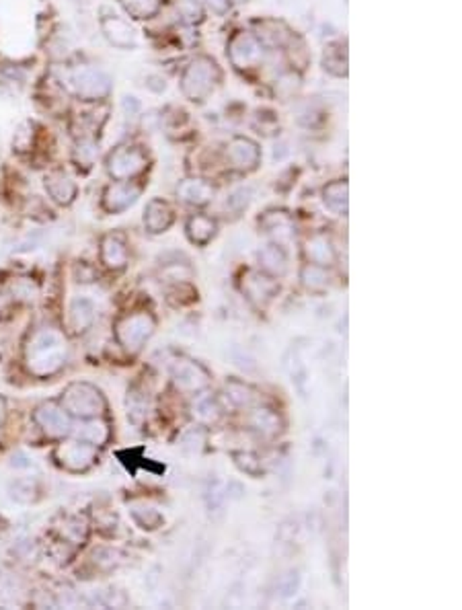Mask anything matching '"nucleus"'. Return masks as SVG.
Returning a JSON list of instances; mask_svg holds the SVG:
<instances>
[{"mask_svg": "<svg viewBox=\"0 0 462 610\" xmlns=\"http://www.w3.org/2000/svg\"><path fill=\"white\" fill-rule=\"evenodd\" d=\"M4 305H6V296H4V294L0 292V310L4 308Z\"/></svg>", "mask_w": 462, "mask_h": 610, "instance_id": "nucleus-47", "label": "nucleus"}, {"mask_svg": "<svg viewBox=\"0 0 462 610\" xmlns=\"http://www.w3.org/2000/svg\"><path fill=\"white\" fill-rule=\"evenodd\" d=\"M173 224V210L162 200H153L144 210V227L153 234H160Z\"/></svg>", "mask_w": 462, "mask_h": 610, "instance_id": "nucleus-22", "label": "nucleus"}, {"mask_svg": "<svg viewBox=\"0 0 462 610\" xmlns=\"http://www.w3.org/2000/svg\"><path fill=\"white\" fill-rule=\"evenodd\" d=\"M44 185H46L48 196H50L56 203H60V205L72 203L78 193L77 183L72 181V177H70L66 171H62V169L50 171V173L44 177Z\"/></svg>", "mask_w": 462, "mask_h": 610, "instance_id": "nucleus-16", "label": "nucleus"}, {"mask_svg": "<svg viewBox=\"0 0 462 610\" xmlns=\"http://www.w3.org/2000/svg\"><path fill=\"white\" fill-rule=\"evenodd\" d=\"M8 493L19 504H31V502L37 500L39 487L33 479H17V481L8 485Z\"/></svg>", "mask_w": 462, "mask_h": 610, "instance_id": "nucleus-33", "label": "nucleus"}, {"mask_svg": "<svg viewBox=\"0 0 462 610\" xmlns=\"http://www.w3.org/2000/svg\"><path fill=\"white\" fill-rule=\"evenodd\" d=\"M134 19H150L158 13L160 0H120Z\"/></svg>", "mask_w": 462, "mask_h": 610, "instance_id": "nucleus-35", "label": "nucleus"}, {"mask_svg": "<svg viewBox=\"0 0 462 610\" xmlns=\"http://www.w3.org/2000/svg\"><path fill=\"white\" fill-rule=\"evenodd\" d=\"M220 80V70L212 58L200 56L195 58L183 72L181 91L189 101H204L214 91L216 82Z\"/></svg>", "mask_w": 462, "mask_h": 610, "instance_id": "nucleus-3", "label": "nucleus"}, {"mask_svg": "<svg viewBox=\"0 0 462 610\" xmlns=\"http://www.w3.org/2000/svg\"><path fill=\"white\" fill-rule=\"evenodd\" d=\"M179 13L187 21H200L202 19V11H200L198 0H179Z\"/></svg>", "mask_w": 462, "mask_h": 610, "instance_id": "nucleus-44", "label": "nucleus"}, {"mask_svg": "<svg viewBox=\"0 0 462 610\" xmlns=\"http://www.w3.org/2000/svg\"><path fill=\"white\" fill-rule=\"evenodd\" d=\"M232 2H247V0H232Z\"/></svg>", "mask_w": 462, "mask_h": 610, "instance_id": "nucleus-48", "label": "nucleus"}, {"mask_svg": "<svg viewBox=\"0 0 462 610\" xmlns=\"http://www.w3.org/2000/svg\"><path fill=\"white\" fill-rule=\"evenodd\" d=\"M224 393L232 407H238V409H249L259 401V393L251 384L243 381H229L224 384Z\"/></svg>", "mask_w": 462, "mask_h": 610, "instance_id": "nucleus-27", "label": "nucleus"}, {"mask_svg": "<svg viewBox=\"0 0 462 610\" xmlns=\"http://www.w3.org/2000/svg\"><path fill=\"white\" fill-rule=\"evenodd\" d=\"M259 158H261V151L251 138L236 136L226 146V160L234 171H243V173L253 171L259 165Z\"/></svg>", "mask_w": 462, "mask_h": 610, "instance_id": "nucleus-12", "label": "nucleus"}, {"mask_svg": "<svg viewBox=\"0 0 462 610\" xmlns=\"http://www.w3.org/2000/svg\"><path fill=\"white\" fill-rule=\"evenodd\" d=\"M229 58H231L232 66H236L238 70H251L263 62L265 46L253 33L240 31L232 37L231 44H229Z\"/></svg>", "mask_w": 462, "mask_h": 610, "instance_id": "nucleus-7", "label": "nucleus"}, {"mask_svg": "<svg viewBox=\"0 0 462 610\" xmlns=\"http://www.w3.org/2000/svg\"><path fill=\"white\" fill-rule=\"evenodd\" d=\"M126 407H128L129 419L134 424H142L148 415V395L144 390H140L138 386L129 388Z\"/></svg>", "mask_w": 462, "mask_h": 610, "instance_id": "nucleus-32", "label": "nucleus"}, {"mask_svg": "<svg viewBox=\"0 0 462 610\" xmlns=\"http://www.w3.org/2000/svg\"><path fill=\"white\" fill-rule=\"evenodd\" d=\"M140 193H142L140 185L129 183V181H115V183L107 185L105 191H103V208L109 214L124 212V210H128V208H131L134 203L138 202Z\"/></svg>", "mask_w": 462, "mask_h": 610, "instance_id": "nucleus-11", "label": "nucleus"}, {"mask_svg": "<svg viewBox=\"0 0 462 610\" xmlns=\"http://www.w3.org/2000/svg\"><path fill=\"white\" fill-rule=\"evenodd\" d=\"M95 323V305L89 298H77L68 308V327L72 333H82Z\"/></svg>", "mask_w": 462, "mask_h": 610, "instance_id": "nucleus-24", "label": "nucleus"}, {"mask_svg": "<svg viewBox=\"0 0 462 610\" xmlns=\"http://www.w3.org/2000/svg\"><path fill=\"white\" fill-rule=\"evenodd\" d=\"M347 181H333L323 189V202L325 205L339 216L347 214V205H349V198H347Z\"/></svg>", "mask_w": 462, "mask_h": 610, "instance_id": "nucleus-28", "label": "nucleus"}, {"mask_svg": "<svg viewBox=\"0 0 462 610\" xmlns=\"http://www.w3.org/2000/svg\"><path fill=\"white\" fill-rule=\"evenodd\" d=\"M200 2L205 4L207 8H212V13H218V15L226 13V8H229V0H200Z\"/></svg>", "mask_w": 462, "mask_h": 610, "instance_id": "nucleus-46", "label": "nucleus"}, {"mask_svg": "<svg viewBox=\"0 0 462 610\" xmlns=\"http://www.w3.org/2000/svg\"><path fill=\"white\" fill-rule=\"evenodd\" d=\"M89 534V522L84 516H68L60 522L58 536L66 545H82Z\"/></svg>", "mask_w": 462, "mask_h": 610, "instance_id": "nucleus-26", "label": "nucleus"}, {"mask_svg": "<svg viewBox=\"0 0 462 610\" xmlns=\"http://www.w3.org/2000/svg\"><path fill=\"white\" fill-rule=\"evenodd\" d=\"M33 142H35V124L33 122H23L15 132L13 146H15L17 153H29Z\"/></svg>", "mask_w": 462, "mask_h": 610, "instance_id": "nucleus-37", "label": "nucleus"}, {"mask_svg": "<svg viewBox=\"0 0 462 610\" xmlns=\"http://www.w3.org/2000/svg\"><path fill=\"white\" fill-rule=\"evenodd\" d=\"M304 257L308 263L329 267L331 263H335V247L331 239L327 234H312L304 243Z\"/></svg>", "mask_w": 462, "mask_h": 610, "instance_id": "nucleus-19", "label": "nucleus"}, {"mask_svg": "<svg viewBox=\"0 0 462 610\" xmlns=\"http://www.w3.org/2000/svg\"><path fill=\"white\" fill-rule=\"evenodd\" d=\"M66 362V339L60 331L37 329L25 345V366L33 376L56 374Z\"/></svg>", "mask_w": 462, "mask_h": 610, "instance_id": "nucleus-1", "label": "nucleus"}, {"mask_svg": "<svg viewBox=\"0 0 462 610\" xmlns=\"http://www.w3.org/2000/svg\"><path fill=\"white\" fill-rule=\"evenodd\" d=\"M232 458H234L236 466L243 473H247L249 477H255L257 479V477L263 475V464H261L259 457L253 455V452H232Z\"/></svg>", "mask_w": 462, "mask_h": 610, "instance_id": "nucleus-36", "label": "nucleus"}, {"mask_svg": "<svg viewBox=\"0 0 462 610\" xmlns=\"http://www.w3.org/2000/svg\"><path fill=\"white\" fill-rule=\"evenodd\" d=\"M101 261L109 269H122L128 263V245L122 234H107L101 241Z\"/></svg>", "mask_w": 462, "mask_h": 610, "instance_id": "nucleus-18", "label": "nucleus"}, {"mask_svg": "<svg viewBox=\"0 0 462 610\" xmlns=\"http://www.w3.org/2000/svg\"><path fill=\"white\" fill-rule=\"evenodd\" d=\"M129 511H131L134 520L140 524V528H144V530H154V528H158V526L162 524V514L154 508V506L146 504V502H136V504H131Z\"/></svg>", "mask_w": 462, "mask_h": 610, "instance_id": "nucleus-30", "label": "nucleus"}, {"mask_svg": "<svg viewBox=\"0 0 462 610\" xmlns=\"http://www.w3.org/2000/svg\"><path fill=\"white\" fill-rule=\"evenodd\" d=\"M171 379L183 393H200L210 384V372L195 360L175 357L171 364Z\"/></svg>", "mask_w": 462, "mask_h": 610, "instance_id": "nucleus-8", "label": "nucleus"}, {"mask_svg": "<svg viewBox=\"0 0 462 610\" xmlns=\"http://www.w3.org/2000/svg\"><path fill=\"white\" fill-rule=\"evenodd\" d=\"M177 198L189 205H205L214 198V187L204 179H185L177 187Z\"/></svg>", "mask_w": 462, "mask_h": 610, "instance_id": "nucleus-20", "label": "nucleus"}, {"mask_svg": "<svg viewBox=\"0 0 462 610\" xmlns=\"http://www.w3.org/2000/svg\"><path fill=\"white\" fill-rule=\"evenodd\" d=\"M249 202H251V189H249V187H247V189L240 187V189H236L234 193H231L226 205L231 208L232 212H240V210H245V208L249 205Z\"/></svg>", "mask_w": 462, "mask_h": 610, "instance_id": "nucleus-43", "label": "nucleus"}, {"mask_svg": "<svg viewBox=\"0 0 462 610\" xmlns=\"http://www.w3.org/2000/svg\"><path fill=\"white\" fill-rule=\"evenodd\" d=\"M148 167V156L138 146H120L107 158V173L115 181H129L144 173Z\"/></svg>", "mask_w": 462, "mask_h": 610, "instance_id": "nucleus-6", "label": "nucleus"}, {"mask_svg": "<svg viewBox=\"0 0 462 610\" xmlns=\"http://www.w3.org/2000/svg\"><path fill=\"white\" fill-rule=\"evenodd\" d=\"M191 415H193V419H195L198 424L212 426V424H216V421L220 419L222 407H220L216 397H212V395L205 393V395H198L195 401L191 403Z\"/></svg>", "mask_w": 462, "mask_h": 610, "instance_id": "nucleus-25", "label": "nucleus"}, {"mask_svg": "<svg viewBox=\"0 0 462 610\" xmlns=\"http://www.w3.org/2000/svg\"><path fill=\"white\" fill-rule=\"evenodd\" d=\"M33 419L44 430V433L50 436V438H64V436L72 432V421H70L68 411L60 403H53V401L41 403L37 407L35 413H33Z\"/></svg>", "mask_w": 462, "mask_h": 610, "instance_id": "nucleus-10", "label": "nucleus"}, {"mask_svg": "<svg viewBox=\"0 0 462 610\" xmlns=\"http://www.w3.org/2000/svg\"><path fill=\"white\" fill-rule=\"evenodd\" d=\"M11 296L21 298V300H31L37 296V286L29 278H15L11 281Z\"/></svg>", "mask_w": 462, "mask_h": 610, "instance_id": "nucleus-40", "label": "nucleus"}, {"mask_svg": "<svg viewBox=\"0 0 462 610\" xmlns=\"http://www.w3.org/2000/svg\"><path fill=\"white\" fill-rule=\"evenodd\" d=\"M261 229L265 230L276 245L285 247L288 243H292L294 239V222L290 218V214H285L282 210H269L259 218Z\"/></svg>", "mask_w": 462, "mask_h": 610, "instance_id": "nucleus-15", "label": "nucleus"}, {"mask_svg": "<svg viewBox=\"0 0 462 610\" xmlns=\"http://www.w3.org/2000/svg\"><path fill=\"white\" fill-rule=\"evenodd\" d=\"M77 440H82L91 446H105L109 442V426L99 419V417H89V419H82V424L78 426L77 430H72Z\"/></svg>", "mask_w": 462, "mask_h": 610, "instance_id": "nucleus-23", "label": "nucleus"}, {"mask_svg": "<svg viewBox=\"0 0 462 610\" xmlns=\"http://www.w3.org/2000/svg\"><path fill=\"white\" fill-rule=\"evenodd\" d=\"M216 234V222L210 218V216H204V214H195L187 220V236L191 243L195 245H207Z\"/></svg>", "mask_w": 462, "mask_h": 610, "instance_id": "nucleus-29", "label": "nucleus"}, {"mask_svg": "<svg viewBox=\"0 0 462 610\" xmlns=\"http://www.w3.org/2000/svg\"><path fill=\"white\" fill-rule=\"evenodd\" d=\"M97 154H99V148H97V142L93 138H78L77 146H75V163L78 167H93V163L97 160Z\"/></svg>", "mask_w": 462, "mask_h": 610, "instance_id": "nucleus-34", "label": "nucleus"}, {"mask_svg": "<svg viewBox=\"0 0 462 610\" xmlns=\"http://www.w3.org/2000/svg\"><path fill=\"white\" fill-rule=\"evenodd\" d=\"M298 585H300V576H298V571H290L288 576H283V580H282V596L283 598L292 596V594L298 590Z\"/></svg>", "mask_w": 462, "mask_h": 610, "instance_id": "nucleus-45", "label": "nucleus"}, {"mask_svg": "<svg viewBox=\"0 0 462 610\" xmlns=\"http://www.w3.org/2000/svg\"><path fill=\"white\" fill-rule=\"evenodd\" d=\"M93 557H95V563L101 565L103 569H111V567H115L120 563L117 557H122V553L115 551V549H99V551H95Z\"/></svg>", "mask_w": 462, "mask_h": 610, "instance_id": "nucleus-42", "label": "nucleus"}, {"mask_svg": "<svg viewBox=\"0 0 462 610\" xmlns=\"http://www.w3.org/2000/svg\"><path fill=\"white\" fill-rule=\"evenodd\" d=\"M56 458L64 469L82 473L97 462V446H91L82 440H68L56 448Z\"/></svg>", "mask_w": 462, "mask_h": 610, "instance_id": "nucleus-9", "label": "nucleus"}, {"mask_svg": "<svg viewBox=\"0 0 462 610\" xmlns=\"http://www.w3.org/2000/svg\"><path fill=\"white\" fill-rule=\"evenodd\" d=\"M257 261H259V267L263 274L271 276V278H278V276H283L288 272V255L283 251V247L271 243V245H265L259 253H257Z\"/></svg>", "mask_w": 462, "mask_h": 610, "instance_id": "nucleus-21", "label": "nucleus"}, {"mask_svg": "<svg viewBox=\"0 0 462 610\" xmlns=\"http://www.w3.org/2000/svg\"><path fill=\"white\" fill-rule=\"evenodd\" d=\"M60 82L80 101H103L111 93V78L101 68L91 64H77L64 68Z\"/></svg>", "mask_w": 462, "mask_h": 610, "instance_id": "nucleus-2", "label": "nucleus"}, {"mask_svg": "<svg viewBox=\"0 0 462 610\" xmlns=\"http://www.w3.org/2000/svg\"><path fill=\"white\" fill-rule=\"evenodd\" d=\"M298 89H300V77L296 72H283L282 77L276 80V93L283 99H290Z\"/></svg>", "mask_w": 462, "mask_h": 610, "instance_id": "nucleus-39", "label": "nucleus"}, {"mask_svg": "<svg viewBox=\"0 0 462 610\" xmlns=\"http://www.w3.org/2000/svg\"><path fill=\"white\" fill-rule=\"evenodd\" d=\"M323 64H325V70H329L335 77H343L347 72V58H345L343 51L337 50V48H329L325 51Z\"/></svg>", "mask_w": 462, "mask_h": 610, "instance_id": "nucleus-38", "label": "nucleus"}, {"mask_svg": "<svg viewBox=\"0 0 462 610\" xmlns=\"http://www.w3.org/2000/svg\"><path fill=\"white\" fill-rule=\"evenodd\" d=\"M300 280L307 286L310 292H325L329 288V274H327V267H321V265H314V263H308L302 267V274H300Z\"/></svg>", "mask_w": 462, "mask_h": 610, "instance_id": "nucleus-31", "label": "nucleus"}, {"mask_svg": "<svg viewBox=\"0 0 462 610\" xmlns=\"http://www.w3.org/2000/svg\"><path fill=\"white\" fill-rule=\"evenodd\" d=\"M249 426H251V430L253 432H257L261 438H276L278 433L282 432L283 424H282V417L274 411V409H269V407H257V409H253L251 411V415H249Z\"/></svg>", "mask_w": 462, "mask_h": 610, "instance_id": "nucleus-17", "label": "nucleus"}, {"mask_svg": "<svg viewBox=\"0 0 462 610\" xmlns=\"http://www.w3.org/2000/svg\"><path fill=\"white\" fill-rule=\"evenodd\" d=\"M204 444H205V436H204V432L200 430V428H195V430L187 432L185 433V438H183V448H185V452H189V455H195V452H200Z\"/></svg>", "mask_w": 462, "mask_h": 610, "instance_id": "nucleus-41", "label": "nucleus"}, {"mask_svg": "<svg viewBox=\"0 0 462 610\" xmlns=\"http://www.w3.org/2000/svg\"><path fill=\"white\" fill-rule=\"evenodd\" d=\"M62 407L68 411V415L89 419V417H99L107 409V403L101 390L93 386L91 382H72L62 393Z\"/></svg>", "mask_w": 462, "mask_h": 610, "instance_id": "nucleus-4", "label": "nucleus"}, {"mask_svg": "<svg viewBox=\"0 0 462 610\" xmlns=\"http://www.w3.org/2000/svg\"><path fill=\"white\" fill-rule=\"evenodd\" d=\"M154 329L156 321L150 312H129L115 323V337L126 352L136 354L153 337Z\"/></svg>", "mask_w": 462, "mask_h": 610, "instance_id": "nucleus-5", "label": "nucleus"}, {"mask_svg": "<svg viewBox=\"0 0 462 610\" xmlns=\"http://www.w3.org/2000/svg\"><path fill=\"white\" fill-rule=\"evenodd\" d=\"M240 288H243L245 296L257 306H265L278 294V281L271 276L259 274V272H247L243 276Z\"/></svg>", "mask_w": 462, "mask_h": 610, "instance_id": "nucleus-13", "label": "nucleus"}, {"mask_svg": "<svg viewBox=\"0 0 462 610\" xmlns=\"http://www.w3.org/2000/svg\"><path fill=\"white\" fill-rule=\"evenodd\" d=\"M101 31L105 35V39L120 48V50H129L136 46V31L134 27L129 25L128 21H124L117 15H103L101 17Z\"/></svg>", "mask_w": 462, "mask_h": 610, "instance_id": "nucleus-14", "label": "nucleus"}]
</instances>
